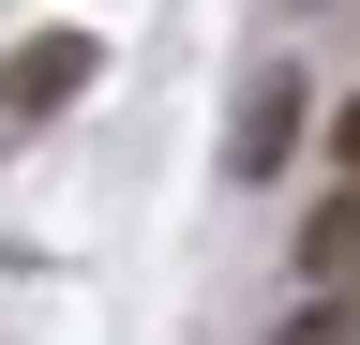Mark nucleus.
I'll return each instance as SVG.
<instances>
[{
  "label": "nucleus",
  "mask_w": 360,
  "mask_h": 345,
  "mask_svg": "<svg viewBox=\"0 0 360 345\" xmlns=\"http://www.w3.org/2000/svg\"><path fill=\"white\" fill-rule=\"evenodd\" d=\"M300 136H315V75L300 60H255L240 75V120H225V181H285Z\"/></svg>",
  "instance_id": "1"
},
{
  "label": "nucleus",
  "mask_w": 360,
  "mask_h": 345,
  "mask_svg": "<svg viewBox=\"0 0 360 345\" xmlns=\"http://www.w3.org/2000/svg\"><path fill=\"white\" fill-rule=\"evenodd\" d=\"M90 60H105V46H90V30H30V46L0 60V150H30L45 120H60V105L90 91Z\"/></svg>",
  "instance_id": "2"
},
{
  "label": "nucleus",
  "mask_w": 360,
  "mask_h": 345,
  "mask_svg": "<svg viewBox=\"0 0 360 345\" xmlns=\"http://www.w3.org/2000/svg\"><path fill=\"white\" fill-rule=\"evenodd\" d=\"M285 345H360V300H315V315H300Z\"/></svg>",
  "instance_id": "4"
},
{
  "label": "nucleus",
  "mask_w": 360,
  "mask_h": 345,
  "mask_svg": "<svg viewBox=\"0 0 360 345\" xmlns=\"http://www.w3.org/2000/svg\"><path fill=\"white\" fill-rule=\"evenodd\" d=\"M330 150H345V181H360V105H345V120H330Z\"/></svg>",
  "instance_id": "5"
},
{
  "label": "nucleus",
  "mask_w": 360,
  "mask_h": 345,
  "mask_svg": "<svg viewBox=\"0 0 360 345\" xmlns=\"http://www.w3.org/2000/svg\"><path fill=\"white\" fill-rule=\"evenodd\" d=\"M300 300H360V181L300 226Z\"/></svg>",
  "instance_id": "3"
}]
</instances>
